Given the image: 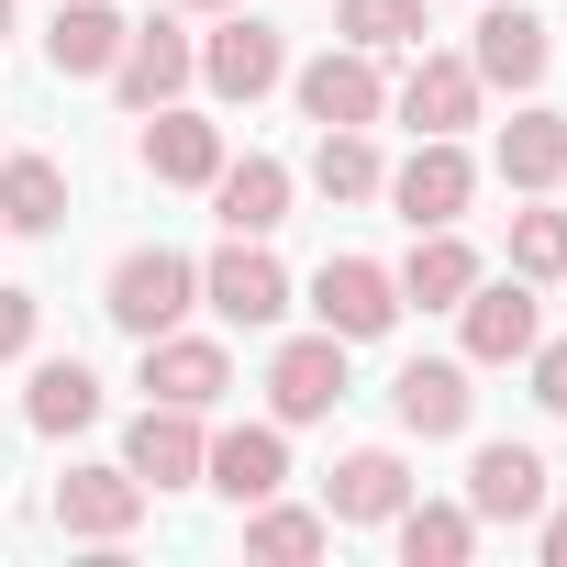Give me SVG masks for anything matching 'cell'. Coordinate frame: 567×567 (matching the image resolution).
<instances>
[{
    "label": "cell",
    "instance_id": "1",
    "mask_svg": "<svg viewBox=\"0 0 567 567\" xmlns=\"http://www.w3.org/2000/svg\"><path fill=\"white\" fill-rule=\"evenodd\" d=\"M101 312H112V334H167V323H189L200 312V256H178V245H134V256H112V278H101Z\"/></svg>",
    "mask_w": 567,
    "mask_h": 567
},
{
    "label": "cell",
    "instance_id": "2",
    "mask_svg": "<svg viewBox=\"0 0 567 567\" xmlns=\"http://www.w3.org/2000/svg\"><path fill=\"white\" fill-rule=\"evenodd\" d=\"M200 90H212L223 112H256L267 90H290V34L256 23L245 0H234V12H212V34H200Z\"/></svg>",
    "mask_w": 567,
    "mask_h": 567
},
{
    "label": "cell",
    "instance_id": "3",
    "mask_svg": "<svg viewBox=\"0 0 567 567\" xmlns=\"http://www.w3.org/2000/svg\"><path fill=\"white\" fill-rule=\"evenodd\" d=\"M412 234H434V223H467V200H478V156L456 145V134H412V156L390 167V189H379Z\"/></svg>",
    "mask_w": 567,
    "mask_h": 567
},
{
    "label": "cell",
    "instance_id": "4",
    "mask_svg": "<svg viewBox=\"0 0 567 567\" xmlns=\"http://www.w3.org/2000/svg\"><path fill=\"white\" fill-rule=\"evenodd\" d=\"M534 334H545L534 278H489V267H478V290L456 301V357H467V368H523Z\"/></svg>",
    "mask_w": 567,
    "mask_h": 567
},
{
    "label": "cell",
    "instance_id": "5",
    "mask_svg": "<svg viewBox=\"0 0 567 567\" xmlns=\"http://www.w3.org/2000/svg\"><path fill=\"white\" fill-rule=\"evenodd\" d=\"M200 301L234 334H267L278 312H290V267L267 256V234H223V256H200Z\"/></svg>",
    "mask_w": 567,
    "mask_h": 567
},
{
    "label": "cell",
    "instance_id": "6",
    "mask_svg": "<svg viewBox=\"0 0 567 567\" xmlns=\"http://www.w3.org/2000/svg\"><path fill=\"white\" fill-rule=\"evenodd\" d=\"M467 68H478V90L534 101V90H545V68H556V23H545V12H523V0H489L478 34H467Z\"/></svg>",
    "mask_w": 567,
    "mask_h": 567
},
{
    "label": "cell",
    "instance_id": "7",
    "mask_svg": "<svg viewBox=\"0 0 567 567\" xmlns=\"http://www.w3.org/2000/svg\"><path fill=\"white\" fill-rule=\"evenodd\" d=\"M189 90H200V34H178V23H134L123 56H112V101L145 123V112H167V101H189Z\"/></svg>",
    "mask_w": 567,
    "mask_h": 567
},
{
    "label": "cell",
    "instance_id": "8",
    "mask_svg": "<svg viewBox=\"0 0 567 567\" xmlns=\"http://www.w3.org/2000/svg\"><path fill=\"white\" fill-rule=\"evenodd\" d=\"M312 323L346 334V346H379V334L401 323V278H390L379 256H323V267H312Z\"/></svg>",
    "mask_w": 567,
    "mask_h": 567
},
{
    "label": "cell",
    "instance_id": "9",
    "mask_svg": "<svg viewBox=\"0 0 567 567\" xmlns=\"http://www.w3.org/2000/svg\"><path fill=\"white\" fill-rule=\"evenodd\" d=\"M346 401V334H290V346H278L267 357V423H323Z\"/></svg>",
    "mask_w": 567,
    "mask_h": 567
},
{
    "label": "cell",
    "instance_id": "10",
    "mask_svg": "<svg viewBox=\"0 0 567 567\" xmlns=\"http://www.w3.org/2000/svg\"><path fill=\"white\" fill-rule=\"evenodd\" d=\"M290 101H301V123H312V134H323V123H379V112H390V79H379V56L323 45L312 68H290Z\"/></svg>",
    "mask_w": 567,
    "mask_h": 567
},
{
    "label": "cell",
    "instance_id": "11",
    "mask_svg": "<svg viewBox=\"0 0 567 567\" xmlns=\"http://www.w3.org/2000/svg\"><path fill=\"white\" fill-rule=\"evenodd\" d=\"M390 423H401V434H423V445H456V434L478 423L467 357H412V368L390 379Z\"/></svg>",
    "mask_w": 567,
    "mask_h": 567
},
{
    "label": "cell",
    "instance_id": "12",
    "mask_svg": "<svg viewBox=\"0 0 567 567\" xmlns=\"http://www.w3.org/2000/svg\"><path fill=\"white\" fill-rule=\"evenodd\" d=\"M200 489H223L234 512L267 501V489H290V423H223L200 445Z\"/></svg>",
    "mask_w": 567,
    "mask_h": 567
},
{
    "label": "cell",
    "instance_id": "13",
    "mask_svg": "<svg viewBox=\"0 0 567 567\" xmlns=\"http://www.w3.org/2000/svg\"><path fill=\"white\" fill-rule=\"evenodd\" d=\"M145 178L156 189H212L223 178V123L212 112H189V101H167V112H145Z\"/></svg>",
    "mask_w": 567,
    "mask_h": 567
},
{
    "label": "cell",
    "instance_id": "14",
    "mask_svg": "<svg viewBox=\"0 0 567 567\" xmlns=\"http://www.w3.org/2000/svg\"><path fill=\"white\" fill-rule=\"evenodd\" d=\"M200 445H212V434H200V412L145 401V412H134V434H123V467L145 478V501H156V489H200Z\"/></svg>",
    "mask_w": 567,
    "mask_h": 567
},
{
    "label": "cell",
    "instance_id": "15",
    "mask_svg": "<svg viewBox=\"0 0 567 567\" xmlns=\"http://www.w3.org/2000/svg\"><path fill=\"white\" fill-rule=\"evenodd\" d=\"M134 523H145V478H134V467H68V478H56V534L123 545Z\"/></svg>",
    "mask_w": 567,
    "mask_h": 567
},
{
    "label": "cell",
    "instance_id": "16",
    "mask_svg": "<svg viewBox=\"0 0 567 567\" xmlns=\"http://www.w3.org/2000/svg\"><path fill=\"white\" fill-rule=\"evenodd\" d=\"M234 390V357L212 346V334H145V401H178V412H212Z\"/></svg>",
    "mask_w": 567,
    "mask_h": 567
},
{
    "label": "cell",
    "instance_id": "17",
    "mask_svg": "<svg viewBox=\"0 0 567 567\" xmlns=\"http://www.w3.org/2000/svg\"><path fill=\"white\" fill-rule=\"evenodd\" d=\"M478 101H489V90H478V68H467V56H412V79L390 90V112H401L412 134H467V123H478Z\"/></svg>",
    "mask_w": 567,
    "mask_h": 567
},
{
    "label": "cell",
    "instance_id": "18",
    "mask_svg": "<svg viewBox=\"0 0 567 567\" xmlns=\"http://www.w3.org/2000/svg\"><path fill=\"white\" fill-rule=\"evenodd\" d=\"M390 278H401V312H456V301L478 290V245H467L456 223H434V234H412V256H401Z\"/></svg>",
    "mask_w": 567,
    "mask_h": 567
},
{
    "label": "cell",
    "instance_id": "19",
    "mask_svg": "<svg viewBox=\"0 0 567 567\" xmlns=\"http://www.w3.org/2000/svg\"><path fill=\"white\" fill-rule=\"evenodd\" d=\"M467 512H478V534L489 523H534L545 512V456L534 445H478L467 456Z\"/></svg>",
    "mask_w": 567,
    "mask_h": 567
},
{
    "label": "cell",
    "instance_id": "20",
    "mask_svg": "<svg viewBox=\"0 0 567 567\" xmlns=\"http://www.w3.org/2000/svg\"><path fill=\"white\" fill-rule=\"evenodd\" d=\"M412 501V467L390 456V445H357V456H334V478H323V523H390Z\"/></svg>",
    "mask_w": 567,
    "mask_h": 567
},
{
    "label": "cell",
    "instance_id": "21",
    "mask_svg": "<svg viewBox=\"0 0 567 567\" xmlns=\"http://www.w3.org/2000/svg\"><path fill=\"white\" fill-rule=\"evenodd\" d=\"M290 167L278 156H223V178H212V212H223V234H278L290 223Z\"/></svg>",
    "mask_w": 567,
    "mask_h": 567
},
{
    "label": "cell",
    "instance_id": "22",
    "mask_svg": "<svg viewBox=\"0 0 567 567\" xmlns=\"http://www.w3.org/2000/svg\"><path fill=\"white\" fill-rule=\"evenodd\" d=\"M123 12L112 0H56V23H45V68L56 79H112V56H123Z\"/></svg>",
    "mask_w": 567,
    "mask_h": 567
},
{
    "label": "cell",
    "instance_id": "23",
    "mask_svg": "<svg viewBox=\"0 0 567 567\" xmlns=\"http://www.w3.org/2000/svg\"><path fill=\"white\" fill-rule=\"evenodd\" d=\"M501 178H512V200H545V189L567 178V112L523 101V112L501 123Z\"/></svg>",
    "mask_w": 567,
    "mask_h": 567
},
{
    "label": "cell",
    "instance_id": "24",
    "mask_svg": "<svg viewBox=\"0 0 567 567\" xmlns=\"http://www.w3.org/2000/svg\"><path fill=\"white\" fill-rule=\"evenodd\" d=\"M23 423H34V434H56V445H68V434H90V423H101V368H90V357H45V368H34V390H23Z\"/></svg>",
    "mask_w": 567,
    "mask_h": 567
},
{
    "label": "cell",
    "instance_id": "25",
    "mask_svg": "<svg viewBox=\"0 0 567 567\" xmlns=\"http://www.w3.org/2000/svg\"><path fill=\"white\" fill-rule=\"evenodd\" d=\"M390 534H401V567H467L478 556V512L467 501H401Z\"/></svg>",
    "mask_w": 567,
    "mask_h": 567
},
{
    "label": "cell",
    "instance_id": "26",
    "mask_svg": "<svg viewBox=\"0 0 567 567\" xmlns=\"http://www.w3.org/2000/svg\"><path fill=\"white\" fill-rule=\"evenodd\" d=\"M312 189H323V200H379V189H390L379 134H368V123H323V145H312Z\"/></svg>",
    "mask_w": 567,
    "mask_h": 567
},
{
    "label": "cell",
    "instance_id": "27",
    "mask_svg": "<svg viewBox=\"0 0 567 567\" xmlns=\"http://www.w3.org/2000/svg\"><path fill=\"white\" fill-rule=\"evenodd\" d=\"M68 223V167L56 156H0V234H56Z\"/></svg>",
    "mask_w": 567,
    "mask_h": 567
},
{
    "label": "cell",
    "instance_id": "28",
    "mask_svg": "<svg viewBox=\"0 0 567 567\" xmlns=\"http://www.w3.org/2000/svg\"><path fill=\"white\" fill-rule=\"evenodd\" d=\"M323 545H334V523H323V512L278 501V489H267V501H245V556H267V567H312Z\"/></svg>",
    "mask_w": 567,
    "mask_h": 567
},
{
    "label": "cell",
    "instance_id": "29",
    "mask_svg": "<svg viewBox=\"0 0 567 567\" xmlns=\"http://www.w3.org/2000/svg\"><path fill=\"white\" fill-rule=\"evenodd\" d=\"M334 34L357 56H401V45H423V0H334Z\"/></svg>",
    "mask_w": 567,
    "mask_h": 567
},
{
    "label": "cell",
    "instance_id": "30",
    "mask_svg": "<svg viewBox=\"0 0 567 567\" xmlns=\"http://www.w3.org/2000/svg\"><path fill=\"white\" fill-rule=\"evenodd\" d=\"M512 278H534V290L567 278V212H545V200L512 212Z\"/></svg>",
    "mask_w": 567,
    "mask_h": 567
},
{
    "label": "cell",
    "instance_id": "31",
    "mask_svg": "<svg viewBox=\"0 0 567 567\" xmlns=\"http://www.w3.org/2000/svg\"><path fill=\"white\" fill-rule=\"evenodd\" d=\"M34 334H45V301L0 278V368H12V357H34Z\"/></svg>",
    "mask_w": 567,
    "mask_h": 567
},
{
    "label": "cell",
    "instance_id": "32",
    "mask_svg": "<svg viewBox=\"0 0 567 567\" xmlns=\"http://www.w3.org/2000/svg\"><path fill=\"white\" fill-rule=\"evenodd\" d=\"M523 368H534V401H545V412L567 423V334H556V346L534 334V357H523Z\"/></svg>",
    "mask_w": 567,
    "mask_h": 567
},
{
    "label": "cell",
    "instance_id": "33",
    "mask_svg": "<svg viewBox=\"0 0 567 567\" xmlns=\"http://www.w3.org/2000/svg\"><path fill=\"white\" fill-rule=\"evenodd\" d=\"M534 545H545V567H567V512H556V501L534 512Z\"/></svg>",
    "mask_w": 567,
    "mask_h": 567
},
{
    "label": "cell",
    "instance_id": "34",
    "mask_svg": "<svg viewBox=\"0 0 567 567\" xmlns=\"http://www.w3.org/2000/svg\"><path fill=\"white\" fill-rule=\"evenodd\" d=\"M178 12H234V0H178Z\"/></svg>",
    "mask_w": 567,
    "mask_h": 567
},
{
    "label": "cell",
    "instance_id": "35",
    "mask_svg": "<svg viewBox=\"0 0 567 567\" xmlns=\"http://www.w3.org/2000/svg\"><path fill=\"white\" fill-rule=\"evenodd\" d=\"M0 34H12V0H0Z\"/></svg>",
    "mask_w": 567,
    "mask_h": 567
}]
</instances>
